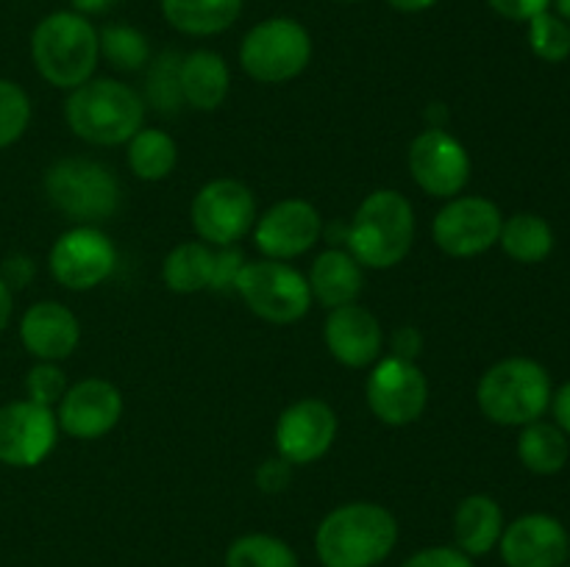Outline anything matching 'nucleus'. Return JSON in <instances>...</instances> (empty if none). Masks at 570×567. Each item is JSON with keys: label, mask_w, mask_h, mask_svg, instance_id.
I'll return each mask as SVG.
<instances>
[{"label": "nucleus", "mask_w": 570, "mask_h": 567, "mask_svg": "<svg viewBox=\"0 0 570 567\" xmlns=\"http://www.w3.org/2000/svg\"><path fill=\"white\" fill-rule=\"evenodd\" d=\"M312 59V37L293 17H271L245 33L239 64L254 81L284 83L298 78Z\"/></svg>", "instance_id": "7"}, {"label": "nucleus", "mask_w": 570, "mask_h": 567, "mask_svg": "<svg viewBox=\"0 0 570 567\" xmlns=\"http://www.w3.org/2000/svg\"><path fill=\"white\" fill-rule=\"evenodd\" d=\"M226 567H298V556L271 534H245L226 550Z\"/></svg>", "instance_id": "29"}, {"label": "nucleus", "mask_w": 570, "mask_h": 567, "mask_svg": "<svg viewBox=\"0 0 570 567\" xmlns=\"http://www.w3.org/2000/svg\"><path fill=\"white\" fill-rule=\"evenodd\" d=\"M178 161L176 139L159 128H139L128 139V167L142 181H161Z\"/></svg>", "instance_id": "28"}, {"label": "nucleus", "mask_w": 570, "mask_h": 567, "mask_svg": "<svg viewBox=\"0 0 570 567\" xmlns=\"http://www.w3.org/2000/svg\"><path fill=\"white\" fill-rule=\"evenodd\" d=\"M234 289L256 317L276 326L298 322L312 306L309 281L287 261H248L239 267Z\"/></svg>", "instance_id": "8"}, {"label": "nucleus", "mask_w": 570, "mask_h": 567, "mask_svg": "<svg viewBox=\"0 0 570 567\" xmlns=\"http://www.w3.org/2000/svg\"><path fill=\"white\" fill-rule=\"evenodd\" d=\"M11 309H14V298H11L9 284H6L3 278H0V334H3V328L9 326Z\"/></svg>", "instance_id": "42"}, {"label": "nucleus", "mask_w": 570, "mask_h": 567, "mask_svg": "<svg viewBox=\"0 0 570 567\" xmlns=\"http://www.w3.org/2000/svg\"><path fill=\"white\" fill-rule=\"evenodd\" d=\"M117 250L111 239L95 226H78L61 233L48 256L50 276L67 289H95L111 276Z\"/></svg>", "instance_id": "13"}, {"label": "nucleus", "mask_w": 570, "mask_h": 567, "mask_svg": "<svg viewBox=\"0 0 570 567\" xmlns=\"http://www.w3.org/2000/svg\"><path fill=\"white\" fill-rule=\"evenodd\" d=\"M504 534V511L490 495H468L454 515L456 548L468 556H484Z\"/></svg>", "instance_id": "24"}, {"label": "nucleus", "mask_w": 570, "mask_h": 567, "mask_svg": "<svg viewBox=\"0 0 570 567\" xmlns=\"http://www.w3.org/2000/svg\"><path fill=\"white\" fill-rule=\"evenodd\" d=\"M410 172L432 198H456L471 181V156L445 128H426L410 145Z\"/></svg>", "instance_id": "12"}, {"label": "nucleus", "mask_w": 570, "mask_h": 567, "mask_svg": "<svg viewBox=\"0 0 570 567\" xmlns=\"http://www.w3.org/2000/svg\"><path fill=\"white\" fill-rule=\"evenodd\" d=\"M100 56H106L115 70L137 72L150 61V44L139 28L126 26V22H111L104 31H98Z\"/></svg>", "instance_id": "30"}, {"label": "nucleus", "mask_w": 570, "mask_h": 567, "mask_svg": "<svg viewBox=\"0 0 570 567\" xmlns=\"http://www.w3.org/2000/svg\"><path fill=\"white\" fill-rule=\"evenodd\" d=\"M337 3H362V0H337Z\"/></svg>", "instance_id": "45"}, {"label": "nucleus", "mask_w": 570, "mask_h": 567, "mask_svg": "<svg viewBox=\"0 0 570 567\" xmlns=\"http://www.w3.org/2000/svg\"><path fill=\"white\" fill-rule=\"evenodd\" d=\"M122 415V395L106 378H83L72 384L59 400L56 420L76 439H98L117 426Z\"/></svg>", "instance_id": "19"}, {"label": "nucleus", "mask_w": 570, "mask_h": 567, "mask_svg": "<svg viewBox=\"0 0 570 567\" xmlns=\"http://www.w3.org/2000/svg\"><path fill=\"white\" fill-rule=\"evenodd\" d=\"M504 215L488 198L462 195L451 198L432 220V239L443 253L454 259L479 256L499 242Z\"/></svg>", "instance_id": "9"}, {"label": "nucleus", "mask_w": 570, "mask_h": 567, "mask_svg": "<svg viewBox=\"0 0 570 567\" xmlns=\"http://www.w3.org/2000/svg\"><path fill=\"white\" fill-rule=\"evenodd\" d=\"M26 392L28 400H33V404L53 409L67 392L65 372L56 367V361H39V365H33L31 370H28Z\"/></svg>", "instance_id": "34"}, {"label": "nucleus", "mask_w": 570, "mask_h": 567, "mask_svg": "<svg viewBox=\"0 0 570 567\" xmlns=\"http://www.w3.org/2000/svg\"><path fill=\"white\" fill-rule=\"evenodd\" d=\"M161 14L187 37H215L243 14V0H161Z\"/></svg>", "instance_id": "25"}, {"label": "nucleus", "mask_w": 570, "mask_h": 567, "mask_svg": "<svg viewBox=\"0 0 570 567\" xmlns=\"http://www.w3.org/2000/svg\"><path fill=\"white\" fill-rule=\"evenodd\" d=\"M145 100L137 89L117 78H89L70 89L65 120L78 139L89 145H122L142 128Z\"/></svg>", "instance_id": "2"}, {"label": "nucleus", "mask_w": 570, "mask_h": 567, "mask_svg": "<svg viewBox=\"0 0 570 567\" xmlns=\"http://www.w3.org/2000/svg\"><path fill=\"white\" fill-rule=\"evenodd\" d=\"M551 409H554L557 426L570 437V381L562 384V387L551 395Z\"/></svg>", "instance_id": "39"}, {"label": "nucleus", "mask_w": 570, "mask_h": 567, "mask_svg": "<svg viewBox=\"0 0 570 567\" xmlns=\"http://www.w3.org/2000/svg\"><path fill=\"white\" fill-rule=\"evenodd\" d=\"M59 437L56 411L33 400L0 406V461L9 467H37L50 456Z\"/></svg>", "instance_id": "14"}, {"label": "nucleus", "mask_w": 570, "mask_h": 567, "mask_svg": "<svg viewBox=\"0 0 570 567\" xmlns=\"http://www.w3.org/2000/svg\"><path fill=\"white\" fill-rule=\"evenodd\" d=\"M499 245L518 265H540L554 250V231L540 215L518 211V215L507 217L501 226Z\"/></svg>", "instance_id": "27"}, {"label": "nucleus", "mask_w": 570, "mask_h": 567, "mask_svg": "<svg viewBox=\"0 0 570 567\" xmlns=\"http://www.w3.org/2000/svg\"><path fill=\"white\" fill-rule=\"evenodd\" d=\"M70 3L78 14L87 17V14H104V11H109L117 0H70Z\"/></svg>", "instance_id": "41"}, {"label": "nucleus", "mask_w": 570, "mask_h": 567, "mask_svg": "<svg viewBox=\"0 0 570 567\" xmlns=\"http://www.w3.org/2000/svg\"><path fill=\"white\" fill-rule=\"evenodd\" d=\"M562 567H570V565H562Z\"/></svg>", "instance_id": "46"}, {"label": "nucleus", "mask_w": 570, "mask_h": 567, "mask_svg": "<svg viewBox=\"0 0 570 567\" xmlns=\"http://www.w3.org/2000/svg\"><path fill=\"white\" fill-rule=\"evenodd\" d=\"M323 339H326V348L340 365L345 367H371L373 361L382 354V326L373 317V311H367L365 306H337V309H328L326 322H323Z\"/></svg>", "instance_id": "20"}, {"label": "nucleus", "mask_w": 570, "mask_h": 567, "mask_svg": "<svg viewBox=\"0 0 570 567\" xmlns=\"http://www.w3.org/2000/svg\"><path fill=\"white\" fill-rule=\"evenodd\" d=\"M499 550L507 567H562L570 554V534L557 517L534 511L504 526Z\"/></svg>", "instance_id": "18"}, {"label": "nucleus", "mask_w": 570, "mask_h": 567, "mask_svg": "<svg viewBox=\"0 0 570 567\" xmlns=\"http://www.w3.org/2000/svg\"><path fill=\"white\" fill-rule=\"evenodd\" d=\"M399 523L379 504L356 500L328 511L315 534V550L323 567H376L393 554Z\"/></svg>", "instance_id": "1"}, {"label": "nucleus", "mask_w": 570, "mask_h": 567, "mask_svg": "<svg viewBox=\"0 0 570 567\" xmlns=\"http://www.w3.org/2000/svg\"><path fill=\"white\" fill-rule=\"evenodd\" d=\"M31 59L50 87H81L92 78L100 59L98 28L78 11H53L33 28Z\"/></svg>", "instance_id": "3"}, {"label": "nucleus", "mask_w": 570, "mask_h": 567, "mask_svg": "<svg viewBox=\"0 0 570 567\" xmlns=\"http://www.w3.org/2000/svg\"><path fill=\"white\" fill-rule=\"evenodd\" d=\"M256 222V198L237 178H215L193 200V228L204 242L228 248Z\"/></svg>", "instance_id": "10"}, {"label": "nucleus", "mask_w": 570, "mask_h": 567, "mask_svg": "<svg viewBox=\"0 0 570 567\" xmlns=\"http://www.w3.org/2000/svg\"><path fill=\"white\" fill-rule=\"evenodd\" d=\"M45 195L67 220L95 226L109 220L120 206V181L100 161L70 156L48 167Z\"/></svg>", "instance_id": "6"}, {"label": "nucleus", "mask_w": 570, "mask_h": 567, "mask_svg": "<svg viewBox=\"0 0 570 567\" xmlns=\"http://www.w3.org/2000/svg\"><path fill=\"white\" fill-rule=\"evenodd\" d=\"M395 11H404V14H415V11L432 9L438 0H387Z\"/></svg>", "instance_id": "43"}, {"label": "nucleus", "mask_w": 570, "mask_h": 567, "mask_svg": "<svg viewBox=\"0 0 570 567\" xmlns=\"http://www.w3.org/2000/svg\"><path fill=\"white\" fill-rule=\"evenodd\" d=\"M551 3H554L557 14H560L566 22H570V0H551Z\"/></svg>", "instance_id": "44"}, {"label": "nucleus", "mask_w": 570, "mask_h": 567, "mask_svg": "<svg viewBox=\"0 0 570 567\" xmlns=\"http://www.w3.org/2000/svg\"><path fill=\"white\" fill-rule=\"evenodd\" d=\"M289 461H284L282 456L278 459H271L265 461V465L259 467V472H256V481H259V487L265 489V493H278V489L287 487L289 481Z\"/></svg>", "instance_id": "38"}, {"label": "nucleus", "mask_w": 570, "mask_h": 567, "mask_svg": "<svg viewBox=\"0 0 570 567\" xmlns=\"http://www.w3.org/2000/svg\"><path fill=\"white\" fill-rule=\"evenodd\" d=\"M321 211L301 198L278 200L256 220L254 245L267 259L287 261L304 256L321 239Z\"/></svg>", "instance_id": "17"}, {"label": "nucleus", "mask_w": 570, "mask_h": 567, "mask_svg": "<svg viewBox=\"0 0 570 567\" xmlns=\"http://www.w3.org/2000/svg\"><path fill=\"white\" fill-rule=\"evenodd\" d=\"M415 239V211L395 189H376L356 209L348 228V253L362 267L390 270L401 265Z\"/></svg>", "instance_id": "4"}, {"label": "nucleus", "mask_w": 570, "mask_h": 567, "mask_svg": "<svg viewBox=\"0 0 570 567\" xmlns=\"http://www.w3.org/2000/svg\"><path fill=\"white\" fill-rule=\"evenodd\" d=\"M239 267H243V250L234 245L212 250L204 242H181L165 256L161 278L173 292L193 295L204 289H232Z\"/></svg>", "instance_id": "15"}, {"label": "nucleus", "mask_w": 570, "mask_h": 567, "mask_svg": "<svg viewBox=\"0 0 570 567\" xmlns=\"http://www.w3.org/2000/svg\"><path fill=\"white\" fill-rule=\"evenodd\" d=\"M20 339L28 354L39 361H61L78 348L81 326L67 306L56 300H39L28 306L20 320Z\"/></svg>", "instance_id": "21"}, {"label": "nucleus", "mask_w": 570, "mask_h": 567, "mask_svg": "<svg viewBox=\"0 0 570 567\" xmlns=\"http://www.w3.org/2000/svg\"><path fill=\"white\" fill-rule=\"evenodd\" d=\"M393 350L395 356H401V359L412 361V356L421 354V334H417L415 328H401V331L393 337Z\"/></svg>", "instance_id": "40"}, {"label": "nucleus", "mask_w": 570, "mask_h": 567, "mask_svg": "<svg viewBox=\"0 0 570 567\" xmlns=\"http://www.w3.org/2000/svg\"><path fill=\"white\" fill-rule=\"evenodd\" d=\"M178 67H181V56L165 50L150 61L148 70V100L156 111L161 115H173L181 109V83H178Z\"/></svg>", "instance_id": "31"}, {"label": "nucleus", "mask_w": 570, "mask_h": 567, "mask_svg": "<svg viewBox=\"0 0 570 567\" xmlns=\"http://www.w3.org/2000/svg\"><path fill=\"white\" fill-rule=\"evenodd\" d=\"M31 122V100L20 83L0 78V150L14 145Z\"/></svg>", "instance_id": "33"}, {"label": "nucleus", "mask_w": 570, "mask_h": 567, "mask_svg": "<svg viewBox=\"0 0 570 567\" xmlns=\"http://www.w3.org/2000/svg\"><path fill=\"white\" fill-rule=\"evenodd\" d=\"M309 292L326 309H337V306L356 304L365 284V272L362 265L348 253V250H326L312 261L309 270Z\"/></svg>", "instance_id": "23"}, {"label": "nucleus", "mask_w": 570, "mask_h": 567, "mask_svg": "<svg viewBox=\"0 0 570 567\" xmlns=\"http://www.w3.org/2000/svg\"><path fill=\"white\" fill-rule=\"evenodd\" d=\"M401 567H473L471 556L462 554L451 545H438V548H423L404 561Z\"/></svg>", "instance_id": "35"}, {"label": "nucleus", "mask_w": 570, "mask_h": 567, "mask_svg": "<svg viewBox=\"0 0 570 567\" xmlns=\"http://www.w3.org/2000/svg\"><path fill=\"white\" fill-rule=\"evenodd\" d=\"M488 6L495 11V14L504 17V20L529 22L532 17L549 11L551 0H488Z\"/></svg>", "instance_id": "36"}, {"label": "nucleus", "mask_w": 570, "mask_h": 567, "mask_svg": "<svg viewBox=\"0 0 570 567\" xmlns=\"http://www.w3.org/2000/svg\"><path fill=\"white\" fill-rule=\"evenodd\" d=\"M0 278H3L6 284H9V289H22L28 281L33 278V261L31 256H9V259L3 261V267H0Z\"/></svg>", "instance_id": "37"}, {"label": "nucleus", "mask_w": 570, "mask_h": 567, "mask_svg": "<svg viewBox=\"0 0 570 567\" xmlns=\"http://www.w3.org/2000/svg\"><path fill=\"white\" fill-rule=\"evenodd\" d=\"M568 434L557 422L534 420L523 426L521 437H518V459L527 470L538 472V476H554L568 465Z\"/></svg>", "instance_id": "26"}, {"label": "nucleus", "mask_w": 570, "mask_h": 567, "mask_svg": "<svg viewBox=\"0 0 570 567\" xmlns=\"http://www.w3.org/2000/svg\"><path fill=\"white\" fill-rule=\"evenodd\" d=\"M367 406L384 426H410L423 415L429 400V381L421 367L401 356H387L373 367L365 384Z\"/></svg>", "instance_id": "11"}, {"label": "nucleus", "mask_w": 570, "mask_h": 567, "mask_svg": "<svg viewBox=\"0 0 570 567\" xmlns=\"http://www.w3.org/2000/svg\"><path fill=\"white\" fill-rule=\"evenodd\" d=\"M337 437V415L321 398L295 400L276 422L278 456L289 465H312L323 459Z\"/></svg>", "instance_id": "16"}, {"label": "nucleus", "mask_w": 570, "mask_h": 567, "mask_svg": "<svg viewBox=\"0 0 570 567\" xmlns=\"http://www.w3.org/2000/svg\"><path fill=\"white\" fill-rule=\"evenodd\" d=\"M529 48L538 59L549 64H560L570 56V22L562 20L560 14H543L529 20Z\"/></svg>", "instance_id": "32"}, {"label": "nucleus", "mask_w": 570, "mask_h": 567, "mask_svg": "<svg viewBox=\"0 0 570 567\" xmlns=\"http://www.w3.org/2000/svg\"><path fill=\"white\" fill-rule=\"evenodd\" d=\"M178 83H181L184 103L198 111H215L226 100L232 72H228L226 59L215 50H193L181 56Z\"/></svg>", "instance_id": "22"}, {"label": "nucleus", "mask_w": 570, "mask_h": 567, "mask_svg": "<svg viewBox=\"0 0 570 567\" xmlns=\"http://www.w3.org/2000/svg\"><path fill=\"white\" fill-rule=\"evenodd\" d=\"M551 376L540 361L527 356L501 359L479 378L476 404L495 426H529L551 406Z\"/></svg>", "instance_id": "5"}]
</instances>
